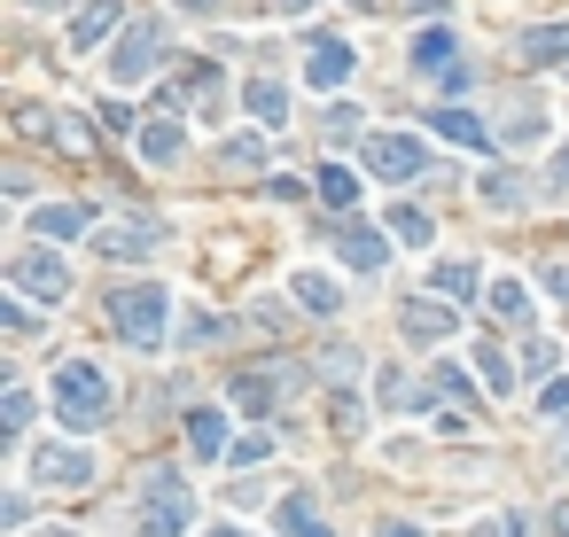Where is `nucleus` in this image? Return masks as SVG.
<instances>
[{
  "label": "nucleus",
  "mask_w": 569,
  "mask_h": 537,
  "mask_svg": "<svg viewBox=\"0 0 569 537\" xmlns=\"http://www.w3.org/2000/svg\"><path fill=\"white\" fill-rule=\"evenodd\" d=\"M32 421V390H9V398H0V428H24Z\"/></svg>",
  "instance_id": "7c9ffc66"
},
{
  "label": "nucleus",
  "mask_w": 569,
  "mask_h": 537,
  "mask_svg": "<svg viewBox=\"0 0 569 537\" xmlns=\"http://www.w3.org/2000/svg\"><path fill=\"white\" fill-rule=\"evenodd\" d=\"M188 452L196 460H226V413H211V405L188 413Z\"/></svg>",
  "instance_id": "2eb2a0df"
},
{
  "label": "nucleus",
  "mask_w": 569,
  "mask_h": 537,
  "mask_svg": "<svg viewBox=\"0 0 569 537\" xmlns=\"http://www.w3.org/2000/svg\"><path fill=\"white\" fill-rule=\"evenodd\" d=\"M320 203H328V211H352V203H359V171L320 164Z\"/></svg>",
  "instance_id": "aec40b11"
},
{
  "label": "nucleus",
  "mask_w": 569,
  "mask_h": 537,
  "mask_svg": "<svg viewBox=\"0 0 569 537\" xmlns=\"http://www.w3.org/2000/svg\"><path fill=\"white\" fill-rule=\"evenodd\" d=\"M94 249H102V257H148V249H156V226H148V219H118L110 234H94Z\"/></svg>",
  "instance_id": "4468645a"
},
{
  "label": "nucleus",
  "mask_w": 569,
  "mask_h": 537,
  "mask_svg": "<svg viewBox=\"0 0 569 537\" xmlns=\"http://www.w3.org/2000/svg\"><path fill=\"white\" fill-rule=\"evenodd\" d=\"M398 327L414 335V343H445V335H460V312H453L437 289H422V297H405V304H398Z\"/></svg>",
  "instance_id": "0eeeda50"
},
{
  "label": "nucleus",
  "mask_w": 569,
  "mask_h": 537,
  "mask_svg": "<svg viewBox=\"0 0 569 537\" xmlns=\"http://www.w3.org/2000/svg\"><path fill=\"white\" fill-rule=\"evenodd\" d=\"M554 460H561V468H569V428H561V436H554Z\"/></svg>",
  "instance_id": "ea45409f"
},
{
  "label": "nucleus",
  "mask_w": 569,
  "mask_h": 537,
  "mask_svg": "<svg viewBox=\"0 0 569 537\" xmlns=\"http://www.w3.org/2000/svg\"><path fill=\"white\" fill-rule=\"evenodd\" d=\"M32 234L40 242H70V234H87V211L78 203H47V211H32Z\"/></svg>",
  "instance_id": "a211bd4d"
},
{
  "label": "nucleus",
  "mask_w": 569,
  "mask_h": 537,
  "mask_svg": "<svg viewBox=\"0 0 569 537\" xmlns=\"http://www.w3.org/2000/svg\"><path fill=\"white\" fill-rule=\"evenodd\" d=\"M483 304H492V320H507V327H523V320H531V289H523V281H507V273L483 289Z\"/></svg>",
  "instance_id": "6ab92c4d"
},
{
  "label": "nucleus",
  "mask_w": 569,
  "mask_h": 537,
  "mask_svg": "<svg viewBox=\"0 0 569 537\" xmlns=\"http://www.w3.org/2000/svg\"><path fill=\"white\" fill-rule=\"evenodd\" d=\"M156 63H165V32L133 16V24L118 32V47H110V78H118V86H141Z\"/></svg>",
  "instance_id": "39448f33"
},
{
  "label": "nucleus",
  "mask_w": 569,
  "mask_h": 537,
  "mask_svg": "<svg viewBox=\"0 0 569 537\" xmlns=\"http://www.w3.org/2000/svg\"><path fill=\"white\" fill-rule=\"evenodd\" d=\"M250 110H258V125H281V118H289V94H281L274 78H258V86H250Z\"/></svg>",
  "instance_id": "a878e982"
},
{
  "label": "nucleus",
  "mask_w": 569,
  "mask_h": 537,
  "mask_svg": "<svg viewBox=\"0 0 569 537\" xmlns=\"http://www.w3.org/2000/svg\"><path fill=\"white\" fill-rule=\"evenodd\" d=\"M55 249H63V242H55ZM55 249H24V257L9 265V281H16L24 297H40V304H63V297H70V265H63Z\"/></svg>",
  "instance_id": "423d86ee"
},
{
  "label": "nucleus",
  "mask_w": 569,
  "mask_h": 537,
  "mask_svg": "<svg viewBox=\"0 0 569 537\" xmlns=\"http://www.w3.org/2000/svg\"><path fill=\"white\" fill-rule=\"evenodd\" d=\"M429 289H437V297H468V289H476V265H468V257H445L437 273H429Z\"/></svg>",
  "instance_id": "b1692460"
},
{
  "label": "nucleus",
  "mask_w": 569,
  "mask_h": 537,
  "mask_svg": "<svg viewBox=\"0 0 569 537\" xmlns=\"http://www.w3.org/2000/svg\"><path fill=\"white\" fill-rule=\"evenodd\" d=\"M226 171H266V141L258 133H234L226 141Z\"/></svg>",
  "instance_id": "393cba45"
},
{
  "label": "nucleus",
  "mask_w": 569,
  "mask_h": 537,
  "mask_svg": "<svg viewBox=\"0 0 569 537\" xmlns=\"http://www.w3.org/2000/svg\"><path fill=\"white\" fill-rule=\"evenodd\" d=\"M546 413H554V421L569 413V374H561V382H546Z\"/></svg>",
  "instance_id": "f704fd0d"
},
{
  "label": "nucleus",
  "mask_w": 569,
  "mask_h": 537,
  "mask_svg": "<svg viewBox=\"0 0 569 537\" xmlns=\"http://www.w3.org/2000/svg\"><path fill=\"white\" fill-rule=\"evenodd\" d=\"M281 9H289V16H297V9H304V0H281Z\"/></svg>",
  "instance_id": "79ce46f5"
},
{
  "label": "nucleus",
  "mask_w": 569,
  "mask_h": 537,
  "mask_svg": "<svg viewBox=\"0 0 569 537\" xmlns=\"http://www.w3.org/2000/svg\"><path fill=\"white\" fill-rule=\"evenodd\" d=\"M382 537H422V529H414V522H390V529H382Z\"/></svg>",
  "instance_id": "58836bf2"
},
{
  "label": "nucleus",
  "mask_w": 569,
  "mask_h": 537,
  "mask_svg": "<svg viewBox=\"0 0 569 537\" xmlns=\"http://www.w3.org/2000/svg\"><path fill=\"white\" fill-rule=\"evenodd\" d=\"M40 537H70V529H40Z\"/></svg>",
  "instance_id": "37998d69"
},
{
  "label": "nucleus",
  "mask_w": 569,
  "mask_h": 537,
  "mask_svg": "<svg viewBox=\"0 0 569 537\" xmlns=\"http://www.w3.org/2000/svg\"><path fill=\"white\" fill-rule=\"evenodd\" d=\"M390 242H405V249H429V242H437V234H429V211L398 203V211H390Z\"/></svg>",
  "instance_id": "412c9836"
},
{
  "label": "nucleus",
  "mask_w": 569,
  "mask_h": 537,
  "mask_svg": "<svg viewBox=\"0 0 569 537\" xmlns=\"http://www.w3.org/2000/svg\"><path fill=\"white\" fill-rule=\"evenodd\" d=\"M55 421L70 436H87V428L110 421V374L94 367V358H63L55 367Z\"/></svg>",
  "instance_id": "f257e3e1"
},
{
  "label": "nucleus",
  "mask_w": 569,
  "mask_h": 537,
  "mask_svg": "<svg viewBox=\"0 0 569 537\" xmlns=\"http://www.w3.org/2000/svg\"><path fill=\"white\" fill-rule=\"evenodd\" d=\"M281 529H289V537H328V522H320V506H312L304 491L281 499Z\"/></svg>",
  "instance_id": "5701e85b"
},
{
  "label": "nucleus",
  "mask_w": 569,
  "mask_h": 537,
  "mask_svg": "<svg viewBox=\"0 0 569 537\" xmlns=\"http://www.w3.org/2000/svg\"><path fill=\"white\" fill-rule=\"evenodd\" d=\"M32 483H47V491H87V483H94V460L78 452V444H47V452H32Z\"/></svg>",
  "instance_id": "6e6552de"
},
{
  "label": "nucleus",
  "mask_w": 569,
  "mask_h": 537,
  "mask_svg": "<svg viewBox=\"0 0 569 537\" xmlns=\"http://www.w3.org/2000/svg\"><path fill=\"white\" fill-rule=\"evenodd\" d=\"M414 70H460V40H453L445 24L414 32Z\"/></svg>",
  "instance_id": "dca6fc26"
},
{
  "label": "nucleus",
  "mask_w": 569,
  "mask_h": 537,
  "mask_svg": "<svg viewBox=\"0 0 569 537\" xmlns=\"http://www.w3.org/2000/svg\"><path fill=\"white\" fill-rule=\"evenodd\" d=\"M188 514H196V491H188V476L156 468V476H148V491H141V514H133V529H141V537H180V529H188Z\"/></svg>",
  "instance_id": "7ed1b4c3"
},
{
  "label": "nucleus",
  "mask_w": 569,
  "mask_h": 537,
  "mask_svg": "<svg viewBox=\"0 0 569 537\" xmlns=\"http://www.w3.org/2000/svg\"><path fill=\"white\" fill-rule=\"evenodd\" d=\"M476 358H483V390H500V398H507V390H515V367L500 358V343H492V350H476Z\"/></svg>",
  "instance_id": "c85d7f7f"
},
{
  "label": "nucleus",
  "mask_w": 569,
  "mask_h": 537,
  "mask_svg": "<svg viewBox=\"0 0 569 537\" xmlns=\"http://www.w3.org/2000/svg\"><path fill=\"white\" fill-rule=\"evenodd\" d=\"M118 24H125L118 0H94V9H78V16H70V47H102Z\"/></svg>",
  "instance_id": "ddd939ff"
},
{
  "label": "nucleus",
  "mask_w": 569,
  "mask_h": 537,
  "mask_svg": "<svg viewBox=\"0 0 569 537\" xmlns=\"http://www.w3.org/2000/svg\"><path fill=\"white\" fill-rule=\"evenodd\" d=\"M180 9H196V16H211V9H219V0H180Z\"/></svg>",
  "instance_id": "a19ab883"
},
{
  "label": "nucleus",
  "mask_w": 569,
  "mask_h": 537,
  "mask_svg": "<svg viewBox=\"0 0 569 537\" xmlns=\"http://www.w3.org/2000/svg\"><path fill=\"white\" fill-rule=\"evenodd\" d=\"M320 125H328V141H352V133H359V118H352V102H336V110H328V118H320Z\"/></svg>",
  "instance_id": "473e14b6"
},
{
  "label": "nucleus",
  "mask_w": 569,
  "mask_h": 537,
  "mask_svg": "<svg viewBox=\"0 0 569 537\" xmlns=\"http://www.w3.org/2000/svg\"><path fill=\"white\" fill-rule=\"evenodd\" d=\"M476 537H523V522L515 514H492V522H476Z\"/></svg>",
  "instance_id": "72a5a7b5"
},
{
  "label": "nucleus",
  "mask_w": 569,
  "mask_h": 537,
  "mask_svg": "<svg viewBox=\"0 0 569 537\" xmlns=\"http://www.w3.org/2000/svg\"><path fill=\"white\" fill-rule=\"evenodd\" d=\"M352 70H359V55H352V40H336V32H320V40L304 47V78L320 86V94H336Z\"/></svg>",
  "instance_id": "1a4fd4ad"
},
{
  "label": "nucleus",
  "mask_w": 569,
  "mask_h": 537,
  "mask_svg": "<svg viewBox=\"0 0 569 537\" xmlns=\"http://www.w3.org/2000/svg\"><path fill=\"white\" fill-rule=\"evenodd\" d=\"M211 537H242V529H211Z\"/></svg>",
  "instance_id": "c03bdc74"
},
{
  "label": "nucleus",
  "mask_w": 569,
  "mask_h": 537,
  "mask_svg": "<svg viewBox=\"0 0 569 537\" xmlns=\"http://www.w3.org/2000/svg\"><path fill=\"white\" fill-rule=\"evenodd\" d=\"M429 133H445L453 148H492V125H483V118H468V110H429Z\"/></svg>",
  "instance_id": "9b49d317"
},
{
  "label": "nucleus",
  "mask_w": 569,
  "mask_h": 537,
  "mask_svg": "<svg viewBox=\"0 0 569 537\" xmlns=\"http://www.w3.org/2000/svg\"><path fill=\"white\" fill-rule=\"evenodd\" d=\"M352 9H375V0H352Z\"/></svg>",
  "instance_id": "a18cd8bd"
},
{
  "label": "nucleus",
  "mask_w": 569,
  "mask_h": 537,
  "mask_svg": "<svg viewBox=\"0 0 569 537\" xmlns=\"http://www.w3.org/2000/svg\"><path fill=\"white\" fill-rule=\"evenodd\" d=\"M367 171L390 179V188H405V179L429 171V148H422L414 133H367Z\"/></svg>",
  "instance_id": "20e7f679"
},
{
  "label": "nucleus",
  "mask_w": 569,
  "mask_h": 537,
  "mask_svg": "<svg viewBox=\"0 0 569 537\" xmlns=\"http://www.w3.org/2000/svg\"><path fill=\"white\" fill-rule=\"evenodd\" d=\"M289 297H297V312H312V320H328V312L344 304L328 273H297V281H289Z\"/></svg>",
  "instance_id": "f3484780"
},
{
  "label": "nucleus",
  "mask_w": 569,
  "mask_h": 537,
  "mask_svg": "<svg viewBox=\"0 0 569 537\" xmlns=\"http://www.w3.org/2000/svg\"><path fill=\"white\" fill-rule=\"evenodd\" d=\"M226 460H234V468H258V460H274V436L258 428V436H242V444H226Z\"/></svg>",
  "instance_id": "cd10ccee"
},
{
  "label": "nucleus",
  "mask_w": 569,
  "mask_h": 537,
  "mask_svg": "<svg viewBox=\"0 0 569 537\" xmlns=\"http://www.w3.org/2000/svg\"><path fill=\"white\" fill-rule=\"evenodd\" d=\"M483 203L507 211V203H523V188H515V179H500V171H483Z\"/></svg>",
  "instance_id": "2f4dec72"
},
{
  "label": "nucleus",
  "mask_w": 569,
  "mask_h": 537,
  "mask_svg": "<svg viewBox=\"0 0 569 537\" xmlns=\"http://www.w3.org/2000/svg\"><path fill=\"white\" fill-rule=\"evenodd\" d=\"M546 522H554V537H569V506H554V514H546Z\"/></svg>",
  "instance_id": "4c0bfd02"
},
{
  "label": "nucleus",
  "mask_w": 569,
  "mask_h": 537,
  "mask_svg": "<svg viewBox=\"0 0 569 537\" xmlns=\"http://www.w3.org/2000/svg\"><path fill=\"white\" fill-rule=\"evenodd\" d=\"M180 148H188V125H172V118H165V125H148V133H141V156H148V164H172Z\"/></svg>",
  "instance_id": "4be33fe9"
},
{
  "label": "nucleus",
  "mask_w": 569,
  "mask_h": 537,
  "mask_svg": "<svg viewBox=\"0 0 569 537\" xmlns=\"http://www.w3.org/2000/svg\"><path fill=\"white\" fill-rule=\"evenodd\" d=\"M234 405H250V413H274V382H266V374H242V382H234Z\"/></svg>",
  "instance_id": "bb28decb"
},
{
  "label": "nucleus",
  "mask_w": 569,
  "mask_h": 537,
  "mask_svg": "<svg viewBox=\"0 0 569 537\" xmlns=\"http://www.w3.org/2000/svg\"><path fill=\"white\" fill-rule=\"evenodd\" d=\"M546 289H554L561 304H569V273H561V265H554V273H546Z\"/></svg>",
  "instance_id": "c9c22d12"
},
{
  "label": "nucleus",
  "mask_w": 569,
  "mask_h": 537,
  "mask_svg": "<svg viewBox=\"0 0 569 537\" xmlns=\"http://www.w3.org/2000/svg\"><path fill=\"white\" fill-rule=\"evenodd\" d=\"M55 148H70V156H87V148H94V133L78 125V118H55Z\"/></svg>",
  "instance_id": "c756f323"
},
{
  "label": "nucleus",
  "mask_w": 569,
  "mask_h": 537,
  "mask_svg": "<svg viewBox=\"0 0 569 537\" xmlns=\"http://www.w3.org/2000/svg\"><path fill=\"white\" fill-rule=\"evenodd\" d=\"M515 55H523L531 70H554V63H569V24H538V32H523V40H515Z\"/></svg>",
  "instance_id": "9d476101"
},
{
  "label": "nucleus",
  "mask_w": 569,
  "mask_h": 537,
  "mask_svg": "<svg viewBox=\"0 0 569 537\" xmlns=\"http://www.w3.org/2000/svg\"><path fill=\"white\" fill-rule=\"evenodd\" d=\"M336 249H344V265H359V273H382V257H390V242L375 226H336Z\"/></svg>",
  "instance_id": "f8f14e48"
},
{
  "label": "nucleus",
  "mask_w": 569,
  "mask_h": 537,
  "mask_svg": "<svg viewBox=\"0 0 569 537\" xmlns=\"http://www.w3.org/2000/svg\"><path fill=\"white\" fill-rule=\"evenodd\" d=\"M165 320H172V297L156 289V281H125V289L110 297V327H118L133 350H156V343H165Z\"/></svg>",
  "instance_id": "f03ea898"
},
{
  "label": "nucleus",
  "mask_w": 569,
  "mask_h": 537,
  "mask_svg": "<svg viewBox=\"0 0 569 537\" xmlns=\"http://www.w3.org/2000/svg\"><path fill=\"white\" fill-rule=\"evenodd\" d=\"M554 179H561V188H569V148H554Z\"/></svg>",
  "instance_id": "e433bc0d"
}]
</instances>
